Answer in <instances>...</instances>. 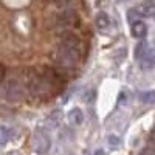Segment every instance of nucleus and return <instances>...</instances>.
Instances as JSON below:
<instances>
[{"mask_svg":"<svg viewBox=\"0 0 155 155\" xmlns=\"http://www.w3.org/2000/svg\"><path fill=\"white\" fill-rule=\"evenodd\" d=\"M132 34H134V37H137V39H143V37L147 34V27H146V23L141 22V20L132 23Z\"/></svg>","mask_w":155,"mask_h":155,"instance_id":"0eeeda50","label":"nucleus"},{"mask_svg":"<svg viewBox=\"0 0 155 155\" xmlns=\"http://www.w3.org/2000/svg\"><path fill=\"white\" fill-rule=\"evenodd\" d=\"M5 78H6V70L3 65H0V82H3Z\"/></svg>","mask_w":155,"mask_h":155,"instance_id":"4468645a","label":"nucleus"},{"mask_svg":"<svg viewBox=\"0 0 155 155\" xmlns=\"http://www.w3.org/2000/svg\"><path fill=\"white\" fill-rule=\"evenodd\" d=\"M27 87L30 95L36 96V98H45L50 95V92L53 90V84H51L47 76L44 74V71H36V70H30L27 74Z\"/></svg>","mask_w":155,"mask_h":155,"instance_id":"f257e3e1","label":"nucleus"},{"mask_svg":"<svg viewBox=\"0 0 155 155\" xmlns=\"http://www.w3.org/2000/svg\"><path fill=\"white\" fill-rule=\"evenodd\" d=\"M137 9H138L141 17H152V16H155V0H144Z\"/></svg>","mask_w":155,"mask_h":155,"instance_id":"39448f33","label":"nucleus"},{"mask_svg":"<svg viewBox=\"0 0 155 155\" xmlns=\"http://www.w3.org/2000/svg\"><path fill=\"white\" fill-rule=\"evenodd\" d=\"M146 51H147V44L143 41V42H140V44H138V47H137V50H135V56L140 59L141 56L146 53Z\"/></svg>","mask_w":155,"mask_h":155,"instance_id":"f8f14e48","label":"nucleus"},{"mask_svg":"<svg viewBox=\"0 0 155 155\" xmlns=\"http://www.w3.org/2000/svg\"><path fill=\"white\" fill-rule=\"evenodd\" d=\"M140 17H141V16H140L138 9H129V11H127V20L130 22V25L135 23V22H138Z\"/></svg>","mask_w":155,"mask_h":155,"instance_id":"9b49d317","label":"nucleus"},{"mask_svg":"<svg viewBox=\"0 0 155 155\" xmlns=\"http://www.w3.org/2000/svg\"><path fill=\"white\" fill-rule=\"evenodd\" d=\"M28 90L27 87V78L12 76L6 82V98L11 102H19L25 98V92Z\"/></svg>","mask_w":155,"mask_h":155,"instance_id":"f03ea898","label":"nucleus"},{"mask_svg":"<svg viewBox=\"0 0 155 155\" xmlns=\"http://www.w3.org/2000/svg\"><path fill=\"white\" fill-rule=\"evenodd\" d=\"M140 99L146 102V104H155V90H152V92H144L140 95Z\"/></svg>","mask_w":155,"mask_h":155,"instance_id":"9d476101","label":"nucleus"},{"mask_svg":"<svg viewBox=\"0 0 155 155\" xmlns=\"http://www.w3.org/2000/svg\"><path fill=\"white\" fill-rule=\"evenodd\" d=\"M31 144H33V150L39 155H44L50 150L51 147V140L48 132L44 127H37L33 132V138H31Z\"/></svg>","mask_w":155,"mask_h":155,"instance_id":"7ed1b4c3","label":"nucleus"},{"mask_svg":"<svg viewBox=\"0 0 155 155\" xmlns=\"http://www.w3.org/2000/svg\"><path fill=\"white\" fill-rule=\"evenodd\" d=\"M61 112L59 110H56V112H53V113H51L50 115V123L51 124H53V126H58L59 123H61Z\"/></svg>","mask_w":155,"mask_h":155,"instance_id":"ddd939ff","label":"nucleus"},{"mask_svg":"<svg viewBox=\"0 0 155 155\" xmlns=\"http://www.w3.org/2000/svg\"><path fill=\"white\" fill-rule=\"evenodd\" d=\"M109 141H110V143H112L110 146H113V147L120 144V138H118V137H110V138H109Z\"/></svg>","mask_w":155,"mask_h":155,"instance_id":"2eb2a0df","label":"nucleus"},{"mask_svg":"<svg viewBox=\"0 0 155 155\" xmlns=\"http://www.w3.org/2000/svg\"><path fill=\"white\" fill-rule=\"evenodd\" d=\"M67 120H68V123L71 126H79L84 121V113H82L81 109H78V107L76 109H71L68 112V115H67Z\"/></svg>","mask_w":155,"mask_h":155,"instance_id":"423d86ee","label":"nucleus"},{"mask_svg":"<svg viewBox=\"0 0 155 155\" xmlns=\"http://www.w3.org/2000/svg\"><path fill=\"white\" fill-rule=\"evenodd\" d=\"M143 155H155V149L153 147H149V149H146L143 152Z\"/></svg>","mask_w":155,"mask_h":155,"instance_id":"dca6fc26","label":"nucleus"},{"mask_svg":"<svg viewBox=\"0 0 155 155\" xmlns=\"http://www.w3.org/2000/svg\"><path fill=\"white\" fill-rule=\"evenodd\" d=\"M138 61H140V65L143 67L144 70L155 68V48H150V50L147 48V51Z\"/></svg>","mask_w":155,"mask_h":155,"instance_id":"20e7f679","label":"nucleus"},{"mask_svg":"<svg viewBox=\"0 0 155 155\" xmlns=\"http://www.w3.org/2000/svg\"><path fill=\"white\" fill-rule=\"evenodd\" d=\"M95 23H96V27L99 30H106L110 25V19H109V16L106 14V12H98V16L95 19Z\"/></svg>","mask_w":155,"mask_h":155,"instance_id":"6e6552de","label":"nucleus"},{"mask_svg":"<svg viewBox=\"0 0 155 155\" xmlns=\"http://www.w3.org/2000/svg\"><path fill=\"white\" fill-rule=\"evenodd\" d=\"M12 135V130H11V127L8 126H0V146H5L9 138Z\"/></svg>","mask_w":155,"mask_h":155,"instance_id":"1a4fd4ad","label":"nucleus"}]
</instances>
